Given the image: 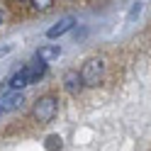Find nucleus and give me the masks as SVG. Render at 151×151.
Instances as JSON below:
<instances>
[{"instance_id": "0eeeda50", "label": "nucleus", "mask_w": 151, "mask_h": 151, "mask_svg": "<svg viewBox=\"0 0 151 151\" xmlns=\"http://www.w3.org/2000/svg\"><path fill=\"white\" fill-rule=\"evenodd\" d=\"M61 56V49L59 46H42L39 51H37V61H44V63H49L54 59H59Z\"/></svg>"}, {"instance_id": "1a4fd4ad", "label": "nucleus", "mask_w": 151, "mask_h": 151, "mask_svg": "<svg viewBox=\"0 0 151 151\" xmlns=\"http://www.w3.org/2000/svg\"><path fill=\"white\" fill-rule=\"evenodd\" d=\"M46 151H61V146H63V139L59 137V134H51V137H46Z\"/></svg>"}, {"instance_id": "423d86ee", "label": "nucleus", "mask_w": 151, "mask_h": 151, "mask_svg": "<svg viewBox=\"0 0 151 151\" xmlns=\"http://www.w3.org/2000/svg\"><path fill=\"white\" fill-rule=\"evenodd\" d=\"M63 88L68 90L71 95H76V93H81V88H83L81 73H78V71H66V73H63Z\"/></svg>"}, {"instance_id": "f257e3e1", "label": "nucleus", "mask_w": 151, "mask_h": 151, "mask_svg": "<svg viewBox=\"0 0 151 151\" xmlns=\"http://www.w3.org/2000/svg\"><path fill=\"white\" fill-rule=\"evenodd\" d=\"M102 78H105V61L100 59V56H93V59H88L86 63H83L81 68V81L83 86H98V83H102Z\"/></svg>"}, {"instance_id": "6e6552de", "label": "nucleus", "mask_w": 151, "mask_h": 151, "mask_svg": "<svg viewBox=\"0 0 151 151\" xmlns=\"http://www.w3.org/2000/svg\"><path fill=\"white\" fill-rule=\"evenodd\" d=\"M24 68H27V73H29V78H32V83H34V81H39L42 76L46 73V63H44V61H32L29 66H24Z\"/></svg>"}, {"instance_id": "7ed1b4c3", "label": "nucleus", "mask_w": 151, "mask_h": 151, "mask_svg": "<svg viewBox=\"0 0 151 151\" xmlns=\"http://www.w3.org/2000/svg\"><path fill=\"white\" fill-rule=\"evenodd\" d=\"M32 78H29V73H27V68H20L17 73L10 76V81H7V88H12V93H22L24 86H29Z\"/></svg>"}, {"instance_id": "20e7f679", "label": "nucleus", "mask_w": 151, "mask_h": 151, "mask_svg": "<svg viewBox=\"0 0 151 151\" xmlns=\"http://www.w3.org/2000/svg\"><path fill=\"white\" fill-rule=\"evenodd\" d=\"M22 102H24V95H22V93H7V95L0 98V112L17 110V107H22Z\"/></svg>"}, {"instance_id": "9d476101", "label": "nucleus", "mask_w": 151, "mask_h": 151, "mask_svg": "<svg viewBox=\"0 0 151 151\" xmlns=\"http://www.w3.org/2000/svg\"><path fill=\"white\" fill-rule=\"evenodd\" d=\"M29 5L34 7L37 12H46V10L54 7V0H29Z\"/></svg>"}, {"instance_id": "f03ea898", "label": "nucleus", "mask_w": 151, "mask_h": 151, "mask_svg": "<svg viewBox=\"0 0 151 151\" xmlns=\"http://www.w3.org/2000/svg\"><path fill=\"white\" fill-rule=\"evenodd\" d=\"M56 112H59V100L54 95H42L32 107V115H34V119L39 122V124H49L56 117Z\"/></svg>"}, {"instance_id": "39448f33", "label": "nucleus", "mask_w": 151, "mask_h": 151, "mask_svg": "<svg viewBox=\"0 0 151 151\" xmlns=\"http://www.w3.org/2000/svg\"><path fill=\"white\" fill-rule=\"evenodd\" d=\"M73 24H76V20H73L71 15H68V17H61V20L56 22L54 27H49V29H46V37H49V39H56V37L66 34V32H68V29H71Z\"/></svg>"}, {"instance_id": "9b49d317", "label": "nucleus", "mask_w": 151, "mask_h": 151, "mask_svg": "<svg viewBox=\"0 0 151 151\" xmlns=\"http://www.w3.org/2000/svg\"><path fill=\"white\" fill-rule=\"evenodd\" d=\"M3 22H5V12L0 10V24H3Z\"/></svg>"}, {"instance_id": "f8f14e48", "label": "nucleus", "mask_w": 151, "mask_h": 151, "mask_svg": "<svg viewBox=\"0 0 151 151\" xmlns=\"http://www.w3.org/2000/svg\"><path fill=\"white\" fill-rule=\"evenodd\" d=\"M0 115H3V112H0Z\"/></svg>"}]
</instances>
